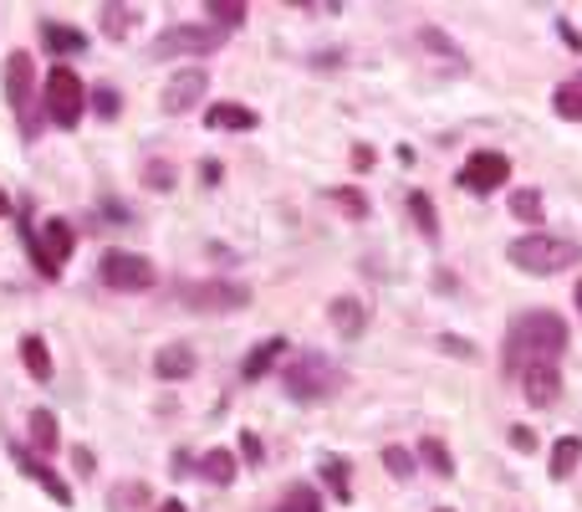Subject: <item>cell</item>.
Returning <instances> with one entry per match:
<instances>
[{
    "label": "cell",
    "instance_id": "1",
    "mask_svg": "<svg viewBox=\"0 0 582 512\" xmlns=\"http://www.w3.org/2000/svg\"><path fill=\"white\" fill-rule=\"evenodd\" d=\"M567 349V324L547 307H532V313H516L511 328H506V369L521 375L532 364H557Z\"/></svg>",
    "mask_w": 582,
    "mask_h": 512
},
{
    "label": "cell",
    "instance_id": "2",
    "mask_svg": "<svg viewBox=\"0 0 582 512\" xmlns=\"http://www.w3.org/2000/svg\"><path fill=\"white\" fill-rule=\"evenodd\" d=\"M506 261L521 267L527 277H552V272H567V267H578L582 261V246L567 236H547V231H532V236H521L506 246Z\"/></svg>",
    "mask_w": 582,
    "mask_h": 512
},
{
    "label": "cell",
    "instance_id": "3",
    "mask_svg": "<svg viewBox=\"0 0 582 512\" xmlns=\"http://www.w3.org/2000/svg\"><path fill=\"white\" fill-rule=\"evenodd\" d=\"M282 385L297 405H312V400H333V394L343 390V369L327 364L322 354H301V358H292V369L282 375Z\"/></svg>",
    "mask_w": 582,
    "mask_h": 512
},
{
    "label": "cell",
    "instance_id": "4",
    "mask_svg": "<svg viewBox=\"0 0 582 512\" xmlns=\"http://www.w3.org/2000/svg\"><path fill=\"white\" fill-rule=\"evenodd\" d=\"M21 246L32 252L36 272H41V277H57V272H62V261L72 256V246H77V231H72L62 216H51V221L41 225V236H36L32 225H26V216H21Z\"/></svg>",
    "mask_w": 582,
    "mask_h": 512
},
{
    "label": "cell",
    "instance_id": "5",
    "mask_svg": "<svg viewBox=\"0 0 582 512\" xmlns=\"http://www.w3.org/2000/svg\"><path fill=\"white\" fill-rule=\"evenodd\" d=\"M5 102L16 108L21 134L26 138L41 134V113H36V68H32L26 51H11V57H5Z\"/></svg>",
    "mask_w": 582,
    "mask_h": 512
},
{
    "label": "cell",
    "instance_id": "6",
    "mask_svg": "<svg viewBox=\"0 0 582 512\" xmlns=\"http://www.w3.org/2000/svg\"><path fill=\"white\" fill-rule=\"evenodd\" d=\"M87 113V87L83 77L67 68V62H57V68L47 72V119L57 123V129H77Z\"/></svg>",
    "mask_w": 582,
    "mask_h": 512
},
{
    "label": "cell",
    "instance_id": "7",
    "mask_svg": "<svg viewBox=\"0 0 582 512\" xmlns=\"http://www.w3.org/2000/svg\"><path fill=\"white\" fill-rule=\"evenodd\" d=\"M179 303L189 313H240L250 303V288L246 282H184L179 288Z\"/></svg>",
    "mask_w": 582,
    "mask_h": 512
},
{
    "label": "cell",
    "instance_id": "8",
    "mask_svg": "<svg viewBox=\"0 0 582 512\" xmlns=\"http://www.w3.org/2000/svg\"><path fill=\"white\" fill-rule=\"evenodd\" d=\"M225 36L231 32H220V26H169L149 51L159 62H169V57H210V51L225 47Z\"/></svg>",
    "mask_w": 582,
    "mask_h": 512
},
{
    "label": "cell",
    "instance_id": "9",
    "mask_svg": "<svg viewBox=\"0 0 582 512\" xmlns=\"http://www.w3.org/2000/svg\"><path fill=\"white\" fill-rule=\"evenodd\" d=\"M98 277L108 282L113 292H149L153 288V261L138 252H102L98 261Z\"/></svg>",
    "mask_w": 582,
    "mask_h": 512
},
{
    "label": "cell",
    "instance_id": "10",
    "mask_svg": "<svg viewBox=\"0 0 582 512\" xmlns=\"http://www.w3.org/2000/svg\"><path fill=\"white\" fill-rule=\"evenodd\" d=\"M511 180V164H506V154L496 149H481L466 159V170H460V190H470V195H491V190H500Z\"/></svg>",
    "mask_w": 582,
    "mask_h": 512
},
{
    "label": "cell",
    "instance_id": "11",
    "mask_svg": "<svg viewBox=\"0 0 582 512\" xmlns=\"http://www.w3.org/2000/svg\"><path fill=\"white\" fill-rule=\"evenodd\" d=\"M11 461L21 466V477H32L36 487H41V492L51 497V502H62V508H72V487H67L62 477H57V472H51V466H47L41 456H32V451H26L21 441H11Z\"/></svg>",
    "mask_w": 582,
    "mask_h": 512
},
{
    "label": "cell",
    "instance_id": "12",
    "mask_svg": "<svg viewBox=\"0 0 582 512\" xmlns=\"http://www.w3.org/2000/svg\"><path fill=\"white\" fill-rule=\"evenodd\" d=\"M205 87H210V72L205 68H179L164 83V113H184L189 102L205 98Z\"/></svg>",
    "mask_w": 582,
    "mask_h": 512
},
{
    "label": "cell",
    "instance_id": "13",
    "mask_svg": "<svg viewBox=\"0 0 582 512\" xmlns=\"http://www.w3.org/2000/svg\"><path fill=\"white\" fill-rule=\"evenodd\" d=\"M521 390H527L532 405H552L562 394V369L557 364H532V369H521Z\"/></svg>",
    "mask_w": 582,
    "mask_h": 512
},
{
    "label": "cell",
    "instance_id": "14",
    "mask_svg": "<svg viewBox=\"0 0 582 512\" xmlns=\"http://www.w3.org/2000/svg\"><path fill=\"white\" fill-rule=\"evenodd\" d=\"M327 318H333L337 339H358L368 328V307L358 303V297H333V307H327Z\"/></svg>",
    "mask_w": 582,
    "mask_h": 512
},
{
    "label": "cell",
    "instance_id": "15",
    "mask_svg": "<svg viewBox=\"0 0 582 512\" xmlns=\"http://www.w3.org/2000/svg\"><path fill=\"white\" fill-rule=\"evenodd\" d=\"M153 375L159 379H189L195 375V354H189V343H164V349L153 354Z\"/></svg>",
    "mask_w": 582,
    "mask_h": 512
},
{
    "label": "cell",
    "instance_id": "16",
    "mask_svg": "<svg viewBox=\"0 0 582 512\" xmlns=\"http://www.w3.org/2000/svg\"><path fill=\"white\" fill-rule=\"evenodd\" d=\"M108 512H149V481H113L108 487Z\"/></svg>",
    "mask_w": 582,
    "mask_h": 512
},
{
    "label": "cell",
    "instance_id": "17",
    "mask_svg": "<svg viewBox=\"0 0 582 512\" xmlns=\"http://www.w3.org/2000/svg\"><path fill=\"white\" fill-rule=\"evenodd\" d=\"M41 47H47L51 57H77V51L87 47V36L77 32V26H57V21H41Z\"/></svg>",
    "mask_w": 582,
    "mask_h": 512
},
{
    "label": "cell",
    "instance_id": "18",
    "mask_svg": "<svg viewBox=\"0 0 582 512\" xmlns=\"http://www.w3.org/2000/svg\"><path fill=\"white\" fill-rule=\"evenodd\" d=\"M235 472H240V461H235V451H225V446H215V451L200 456V477L215 481V487H231Z\"/></svg>",
    "mask_w": 582,
    "mask_h": 512
},
{
    "label": "cell",
    "instance_id": "19",
    "mask_svg": "<svg viewBox=\"0 0 582 512\" xmlns=\"http://www.w3.org/2000/svg\"><path fill=\"white\" fill-rule=\"evenodd\" d=\"M21 364H26V375H32L36 385L51 379V354H47V339H41V333H26V339H21Z\"/></svg>",
    "mask_w": 582,
    "mask_h": 512
},
{
    "label": "cell",
    "instance_id": "20",
    "mask_svg": "<svg viewBox=\"0 0 582 512\" xmlns=\"http://www.w3.org/2000/svg\"><path fill=\"white\" fill-rule=\"evenodd\" d=\"M286 354V339H261L256 349L246 354V364H240V375L246 379H261V375H271V364Z\"/></svg>",
    "mask_w": 582,
    "mask_h": 512
},
{
    "label": "cell",
    "instance_id": "21",
    "mask_svg": "<svg viewBox=\"0 0 582 512\" xmlns=\"http://www.w3.org/2000/svg\"><path fill=\"white\" fill-rule=\"evenodd\" d=\"M205 123H210V129H240V134H246V129H256V113H250L246 102H215V108H210V113H205Z\"/></svg>",
    "mask_w": 582,
    "mask_h": 512
},
{
    "label": "cell",
    "instance_id": "22",
    "mask_svg": "<svg viewBox=\"0 0 582 512\" xmlns=\"http://www.w3.org/2000/svg\"><path fill=\"white\" fill-rule=\"evenodd\" d=\"M578 466H582V441H578V436H562V441L552 446V481L572 477Z\"/></svg>",
    "mask_w": 582,
    "mask_h": 512
},
{
    "label": "cell",
    "instance_id": "23",
    "mask_svg": "<svg viewBox=\"0 0 582 512\" xmlns=\"http://www.w3.org/2000/svg\"><path fill=\"white\" fill-rule=\"evenodd\" d=\"M552 108H557V119L582 123V77H572V83H557V93H552Z\"/></svg>",
    "mask_w": 582,
    "mask_h": 512
},
{
    "label": "cell",
    "instance_id": "24",
    "mask_svg": "<svg viewBox=\"0 0 582 512\" xmlns=\"http://www.w3.org/2000/svg\"><path fill=\"white\" fill-rule=\"evenodd\" d=\"M419 461L430 466L434 477H455V456H449V446L434 441V436H424V441H419Z\"/></svg>",
    "mask_w": 582,
    "mask_h": 512
},
{
    "label": "cell",
    "instance_id": "25",
    "mask_svg": "<svg viewBox=\"0 0 582 512\" xmlns=\"http://www.w3.org/2000/svg\"><path fill=\"white\" fill-rule=\"evenodd\" d=\"M409 216H414L419 236L439 241V216H434V205H430V195H424V190H414V195H409Z\"/></svg>",
    "mask_w": 582,
    "mask_h": 512
},
{
    "label": "cell",
    "instance_id": "26",
    "mask_svg": "<svg viewBox=\"0 0 582 512\" xmlns=\"http://www.w3.org/2000/svg\"><path fill=\"white\" fill-rule=\"evenodd\" d=\"M26 426H32L36 451H57V446H62V436H57V415H51V410H32V420H26Z\"/></svg>",
    "mask_w": 582,
    "mask_h": 512
},
{
    "label": "cell",
    "instance_id": "27",
    "mask_svg": "<svg viewBox=\"0 0 582 512\" xmlns=\"http://www.w3.org/2000/svg\"><path fill=\"white\" fill-rule=\"evenodd\" d=\"M511 216L516 221H527V225H542V190L536 185H521L511 195Z\"/></svg>",
    "mask_w": 582,
    "mask_h": 512
},
{
    "label": "cell",
    "instance_id": "28",
    "mask_svg": "<svg viewBox=\"0 0 582 512\" xmlns=\"http://www.w3.org/2000/svg\"><path fill=\"white\" fill-rule=\"evenodd\" d=\"M322 477H327V487H333V497H337V502H352L348 461H343V456H327V461H322Z\"/></svg>",
    "mask_w": 582,
    "mask_h": 512
},
{
    "label": "cell",
    "instance_id": "29",
    "mask_svg": "<svg viewBox=\"0 0 582 512\" xmlns=\"http://www.w3.org/2000/svg\"><path fill=\"white\" fill-rule=\"evenodd\" d=\"M134 21H138L134 5H102V32L108 36H128L134 32Z\"/></svg>",
    "mask_w": 582,
    "mask_h": 512
},
{
    "label": "cell",
    "instance_id": "30",
    "mask_svg": "<svg viewBox=\"0 0 582 512\" xmlns=\"http://www.w3.org/2000/svg\"><path fill=\"white\" fill-rule=\"evenodd\" d=\"M87 108H92V113H98V119H117V113H123V98H117V87H92V93H87Z\"/></svg>",
    "mask_w": 582,
    "mask_h": 512
},
{
    "label": "cell",
    "instance_id": "31",
    "mask_svg": "<svg viewBox=\"0 0 582 512\" xmlns=\"http://www.w3.org/2000/svg\"><path fill=\"white\" fill-rule=\"evenodd\" d=\"M205 11H210V16L220 21V32H235V26L246 21V5H240V0H210Z\"/></svg>",
    "mask_w": 582,
    "mask_h": 512
},
{
    "label": "cell",
    "instance_id": "32",
    "mask_svg": "<svg viewBox=\"0 0 582 512\" xmlns=\"http://www.w3.org/2000/svg\"><path fill=\"white\" fill-rule=\"evenodd\" d=\"M276 512H322V497L312 492V487H292V492L282 497V508Z\"/></svg>",
    "mask_w": 582,
    "mask_h": 512
},
{
    "label": "cell",
    "instance_id": "33",
    "mask_svg": "<svg viewBox=\"0 0 582 512\" xmlns=\"http://www.w3.org/2000/svg\"><path fill=\"white\" fill-rule=\"evenodd\" d=\"M144 180H149V190L169 195V190H174V164H169V159H149V164H144Z\"/></svg>",
    "mask_w": 582,
    "mask_h": 512
},
{
    "label": "cell",
    "instance_id": "34",
    "mask_svg": "<svg viewBox=\"0 0 582 512\" xmlns=\"http://www.w3.org/2000/svg\"><path fill=\"white\" fill-rule=\"evenodd\" d=\"M383 466H388V472H394V477H414V456H409V451H404V446H383Z\"/></svg>",
    "mask_w": 582,
    "mask_h": 512
},
{
    "label": "cell",
    "instance_id": "35",
    "mask_svg": "<svg viewBox=\"0 0 582 512\" xmlns=\"http://www.w3.org/2000/svg\"><path fill=\"white\" fill-rule=\"evenodd\" d=\"M419 41H424V47H430V51H445L449 62H455V68H460V62H466V51L455 47V41H449L445 32H424V36H419Z\"/></svg>",
    "mask_w": 582,
    "mask_h": 512
},
{
    "label": "cell",
    "instance_id": "36",
    "mask_svg": "<svg viewBox=\"0 0 582 512\" xmlns=\"http://www.w3.org/2000/svg\"><path fill=\"white\" fill-rule=\"evenodd\" d=\"M434 343H439V349H445L449 358H475V343H470V339H460V333H439V339H434Z\"/></svg>",
    "mask_w": 582,
    "mask_h": 512
},
{
    "label": "cell",
    "instance_id": "37",
    "mask_svg": "<svg viewBox=\"0 0 582 512\" xmlns=\"http://www.w3.org/2000/svg\"><path fill=\"white\" fill-rule=\"evenodd\" d=\"M333 200L343 205L348 216H358V221H363V216H368V200H363V195H358V190H333Z\"/></svg>",
    "mask_w": 582,
    "mask_h": 512
},
{
    "label": "cell",
    "instance_id": "38",
    "mask_svg": "<svg viewBox=\"0 0 582 512\" xmlns=\"http://www.w3.org/2000/svg\"><path fill=\"white\" fill-rule=\"evenodd\" d=\"M511 446L527 456V451H536V430L532 426H511Z\"/></svg>",
    "mask_w": 582,
    "mask_h": 512
},
{
    "label": "cell",
    "instance_id": "39",
    "mask_svg": "<svg viewBox=\"0 0 582 512\" xmlns=\"http://www.w3.org/2000/svg\"><path fill=\"white\" fill-rule=\"evenodd\" d=\"M240 451H246V461H261V436L246 430V436H240Z\"/></svg>",
    "mask_w": 582,
    "mask_h": 512
},
{
    "label": "cell",
    "instance_id": "40",
    "mask_svg": "<svg viewBox=\"0 0 582 512\" xmlns=\"http://www.w3.org/2000/svg\"><path fill=\"white\" fill-rule=\"evenodd\" d=\"M557 32H562V41H567V47H572V51H582V36H578V32H572V26H567V21H562V16H557Z\"/></svg>",
    "mask_w": 582,
    "mask_h": 512
},
{
    "label": "cell",
    "instance_id": "41",
    "mask_svg": "<svg viewBox=\"0 0 582 512\" xmlns=\"http://www.w3.org/2000/svg\"><path fill=\"white\" fill-rule=\"evenodd\" d=\"M352 164H358V170H368V164H373V149H368V144H358V149H352Z\"/></svg>",
    "mask_w": 582,
    "mask_h": 512
},
{
    "label": "cell",
    "instance_id": "42",
    "mask_svg": "<svg viewBox=\"0 0 582 512\" xmlns=\"http://www.w3.org/2000/svg\"><path fill=\"white\" fill-rule=\"evenodd\" d=\"M72 461H77V472H92V451H87V446H77V451H72Z\"/></svg>",
    "mask_w": 582,
    "mask_h": 512
},
{
    "label": "cell",
    "instance_id": "43",
    "mask_svg": "<svg viewBox=\"0 0 582 512\" xmlns=\"http://www.w3.org/2000/svg\"><path fill=\"white\" fill-rule=\"evenodd\" d=\"M159 512H184V502L179 497H169V502H159Z\"/></svg>",
    "mask_w": 582,
    "mask_h": 512
},
{
    "label": "cell",
    "instance_id": "44",
    "mask_svg": "<svg viewBox=\"0 0 582 512\" xmlns=\"http://www.w3.org/2000/svg\"><path fill=\"white\" fill-rule=\"evenodd\" d=\"M0 216H11V200H5V190H0Z\"/></svg>",
    "mask_w": 582,
    "mask_h": 512
},
{
    "label": "cell",
    "instance_id": "45",
    "mask_svg": "<svg viewBox=\"0 0 582 512\" xmlns=\"http://www.w3.org/2000/svg\"><path fill=\"white\" fill-rule=\"evenodd\" d=\"M578 307H582V282H578Z\"/></svg>",
    "mask_w": 582,
    "mask_h": 512
}]
</instances>
